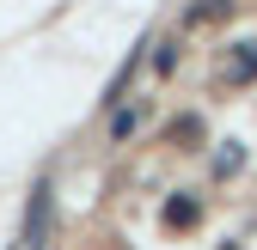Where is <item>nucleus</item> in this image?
<instances>
[{"label": "nucleus", "instance_id": "f257e3e1", "mask_svg": "<svg viewBox=\"0 0 257 250\" xmlns=\"http://www.w3.org/2000/svg\"><path fill=\"white\" fill-rule=\"evenodd\" d=\"M43 220H49V183L37 190V202H31V220H25V238H37V232H43Z\"/></svg>", "mask_w": 257, "mask_h": 250}]
</instances>
